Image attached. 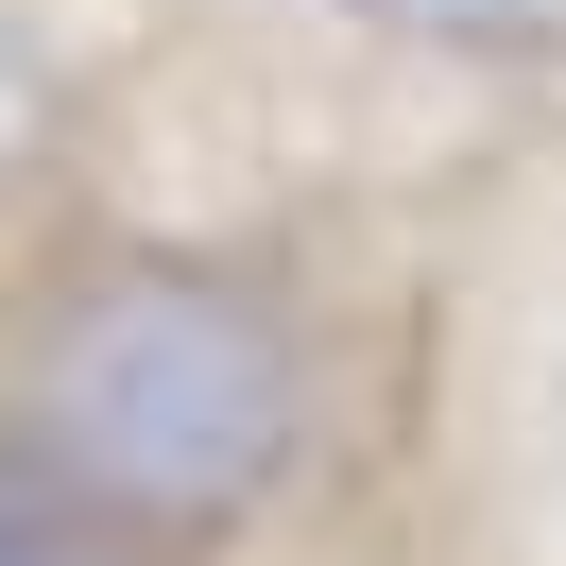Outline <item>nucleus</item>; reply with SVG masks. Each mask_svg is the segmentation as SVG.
I'll return each mask as SVG.
<instances>
[{
  "label": "nucleus",
  "instance_id": "1",
  "mask_svg": "<svg viewBox=\"0 0 566 566\" xmlns=\"http://www.w3.org/2000/svg\"><path fill=\"white\" fill-rule=\"evenodd\" d=\"M0 566H241V549H189V532L86 497L70 463H35L18 429H0Z\"/></svg>",
  "mask_w": 566,
  "mask_h": 566
},
{
  "label": "nucleus",
  "instance_id": "2",
  "mask_svg": "<svg viewBox=\"0 0 566 566\" xmlns=\"http://www.w3.org/2000/svg\"><path fill=\"white\" fill-rule=\"evenodd\" d=\"M326 18L429 70H566V0H326Z\"/></svg>",
  "mask_w": 566,
  "mask_h": 566
}]
</instances>
